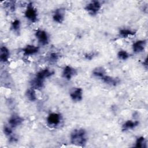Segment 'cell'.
<instances>
[{
  "label": "cell",
  "mask_w": 148,
  "mask_h": 148,
  "mask_svg": "<svg viewBox=\"0 0 148 148\" xmlns=\"http://www.w3.org/2000/svg\"><path fill=\"white\" fill-rule=\"evenodd\" d=\"M44 80L40 79L36 76L31 80V87L35 90H40L43 88L44 86Z\"/></svg>",
  "instance_id": "2e32d148"
},
{
  "label": "cell",
  "mask_w": 148,
  "mask_h": 148,
  "mask_svg": "<svg viewBox=\"0 0 148 148\" xmlns=\"http://www.w3.org/2000/svg\"><path fill=\"white\" fill-rule=\"evenodd\" d=\"M146 41L145 40H139L135 43L132 45V50L134 53H139L143 51L146 47Z\"/></svg>",
  "instance_id": "30bf717a"
},
{
  "label": "cell",
  "mask_w": 148,
  "mask_h": 148,
  "mask_svg": "<svg viewBox=\"0 0 148 148\" xmlns=\"http://www.w3.org/2000/svg\"><path fill=\"white\" fill-rule=\"evenodd\" d=\"M10 52L9 49L5 46H2L0 49V60L1 62H5L9 60Z\"/></svg>",
  "instance_id": "5bb4252c"
},
{
  "label": "cell",
  "mask_w": 148,
  "mask_h": 148,
  "mask_svg": "<svg viewBox=\"0 0 148 148\" xmlns=\"http://www.w3.org/2000/svg\"><path fill=\"white\" fill-rule=\"evenodd\" d=\"M24 119L18 115H12L9 119L8 123L10 127L15 128L23 123Z\"/></svg>",
  "instance_id": "ba28073f"
},
{
  "label": "cell",
  "mask_w": 148,
  "mask_h": 148,
  "mask_svg": "<svg viewBox=\"0 0 148 148\" xmlns=\"http://www.w3.org/2000/svg\"><path fill=\"white\" fill-rule=\"evenodd\" d=\"M38 47L32 45H28L23 49V53L25 56H31L35 54L38 52Z\"/></svg>",
  "instance_id": "4fadbf2b"
},
{
  "label": "cell",
  "mask_w": 148,
  "mask_h": 148,
  "mask_svg": "<svg viewBox=\"0 0 148 148\" xmlns=\"http://www.w3.org/2000/svg\"><path fill=\"white\" fill-rule=\"evenodd\" d=\"M53 74H54L53 71H51L50 69L46 68V69H42V70L39 71V72H38L36 74V77L40 79L45 80V79L50 77Z\"/></svg>",
  "instance_id": "7c38bea8"
},
{
  "label": "cell",
  "mask_w": 148,
  "mask_h": 148,
  "mask_svg": "<svg viewBox=\"0 0 148 148\" xmlns=\"http://www.w3.org/2000/svg\"><path fill=\"white\" fill-rule=\"evenodd\" d=\"M106 74V71L105 69L102 66H98L94 68L92 71V75L98 78L101 79Z\"/></svg>",
  "instance_id": "e0dca14e"
},
{
  "label": "cell",
  "mask_w": 148,
  "mask_h": 148,
  "mask_svg": "<svg viewBox=\"0 0 148 148\" xmlns=\"http://www.w3.org/2000/svg\"><path fill=\"white\" fill-rule=\"evenodd\" d=\"M25 17L31 23H35L38 20V12L31 3L28 4L24 13Z\"/></svg>",
  "instance_id": "7a4b0ae2"
},
{
  "label": "cell",
  "mask_w": 148,
  "mask_h": 148,
  "mask_svg": "<svg viewBox=\"0 0 148 148\" xmlns=\"http://www.w3.org/2000/svg\"><path fill=\"white\" fill-rule=\"evenodd\" d=\"M4 6L8 10H9L10 12H13L15 10L16 4L14 1H5L4 2Z\"/></svg>",
  "instance_id": "7402d4cb"
},
{
  "label": "cell",
  "mask_w": 148,
  "mask_h": 148,
  "mask_svg": "<svg viewBox=\"0 0 148 148\" xmlns=\"http://www.w3.org/2000/svg\"><path fill=\"white\" fill-rule=\"evenodd\" d=\"M59 58V56L57 53H52L50 54L49 60L51 62H56Z\"/></svg>",
  "instance_id": "cb8c5ba5"
},
{
  "label": "cell",
  "mask_w": 148,
  "mask_h": 148,
  "mask_svg": "<svg viewBox=\"0 0 148 148\" xmlns=\"http://www.w3.org/2000/svg\"><path fill=\"white\" fill-rule=\"evenodd\" d=\"M86 142V132L84 129H75L71 132V142L72 144L79 146H84Z\"/></svg>",
  "instance_id": "6da1fadb"
},
{
  "label": "cell",
  "mask_w": 148,
  "mask_h": 148,
  "mask_svg": "<svg viewBox=\"0 0 148 148\" xmlns=\"http://www.w3.org/2000/svg\"><path fill=\"white\" fill-rule=\"evenodd\" d=\"M146 140L145 138L143 136L139 137L137 138L136 142H135V147H139V148H146L147 147L146 145Z\"/></svg>",
  "instance_id": "ffe728a7"
},
{
  "label": "cell",
  "mask_w": 148,
  "mask_h": 148,
  "mask_svg": "<svg viewBox=\"0 0 148 148\" xmlns=\"http://www.w3.org/2000/svg\"><path fill=\"white\" fill-rule=\"evenodd\" d=\"M26 97L28 98V99L31 102H34L36 99V95L35 90L33 88H28L26 92H25Z\"/></svg>",
  "instance_id": "d6986e66"
},
{
  "label": "cell",
  "mask_w": 148,
  "mask_h": 148,
  "mask_svg": "<svg viewBox=\"0 0 148 148\" xmlns=\"http://www.w3.org/2000/svg\"><path fill=\"white\" fill-rule=\"evenodd\" d=\"M135 33V31L126 28H123L119 31V35L123 38H127L130 36H133Z\"/></svg>",
  "instance_id": "ac0fdd59"
},
{
  "label": "cell",
  "mask_w": 148,
  "mask_h": 148,
  "mask_svg": "<svg viewBox=\"0 0 148 148\" xmlns=\"http://www.w3.org/2000/svg\"><path fill=\"white\" fill-rule=\"evenodd\" d=\"M65 11L64 8L57 9L53 15V20L58 23H62L64 20Z\"/></svg>",
  "instance_id": "52a82bcc"
},
{
  "label": "cell",
  "mask_w": 148,
  "mask_h": 148,
  "mask_svg": "<svg viewBox=\"0 0 148 148\" xmlns=\"http://www.w3.org/2000/svg\"><path fill=\"white\" fill-rule=\"evenodd\" d=\"M11 28L15 33L18 34L20 29V21L19 20H14L11 24Z\"/></svg>",
  "instance_id": "44dd1931"
},
{
  "label": "cell",
  "mask_w": 148,
  "mask_h": 148,
  "mask_svg": "<svg viewBox=\"0 0 148 148\" xmlns=\"http://www.w3.org/2000/svg\"><path fill=\"white\" fill-rule=\"evenodd\" d=\"M101 8V4L98 1H91L85 6V10L91 16L96 15Z\"/></svg>",
  "instance_id": "3957f363"
},
{
  "label": "cell",
  "mask_w": 148,
  "mask_h": 148,
  "mask_svg": "<svg viewBox=\"0 0 148 148\" xmlns=\"http://www.w3.org/2000/svg\"><path fill=\"white\" fill-rule=\"evenodd\" d=\"M96 55V54L94 53V52H90L89 53H87L86 54H85V58L87 59V60H92L94 57H95Z\"/></svg>",
  "instance_id": "484cf974"
},
{
  "label": "cell",
  "mask_w": 148,
  "mask_h": 148,
  "mask_svg": "<svg viewBox=\"0 0 148 148\" xmlns=\"http://www.w3.org/2000/svg\"><path fill=\"white\" fill-rule=\"evenodd\" d=\"M101 79L105 83L112 86H116L120 83V80L119 78L114 77L108 76V75H105Z\"/></svg>",
  "instance_id": "9c48e42d"
},
{
  "label": "cell",
  "mask_w": 148,
  "mask_h": 148,
  "mask_svg": "<svg viewBox=\"0 0 148 148\" xmlns=\"http://www.w3.org/2000/svg\"><path fill=\"white\" fill-rule=\"evenodd\" d=\"M3 133L6 135L9 136L12 134V130L8 126H4V127H3Z\"/></svg>",
  "instance_id": "d4e9b609"
},
{
  "label": "cell",
  "mask_w": 148,
  "mask_h": 148,
  "mask_svg": "<svg viewBox=\"0 0 148 148\" xmlns=\"http://www.w3.org/2000/svg\"><path fill=\"white\" fill-rule=\"evenodd\" d=\"M61 120V117L60 114L57 113H51L49 114L46 120L47 123L49 126L55 127L60 123Z\"/></svg>",
  "instance_id": "277c9868"
},
{
  "label": "cell",
  "mask_w": 148,
  "mask_h": 148,
  "mask_svg": "<svg viewBox=\"0 0 148 148\" xmlns=\"http://www.w3.org/2000/svg\"><path fill=\"white\" fill-rule=\"evenodd\" d=\"M143 65H145L146 66H147V58L145 59V61L143 62Z\"/></svg>",
  "instance_id": "4316f807"
},
{
  "label": "cell",
  "mask_w": 148,
  "mask_h": 148,
  "mask_svg": "<svg viewBox=\"0 0 148 148\" xmlns=\"http://www.w3.org/2000/svg\"><path fill=\"white\" fill-rule=\"evenodd\" d=\"M139 124L138 121H132V120H127L126 121L122 126L123 131H127L129 130H132L137 127Z\"/></svg>",
  "instance_id": "9a60e30c"
},
{
  "label": "cell",
  "mask_w": 148,
  "mask_h": 148,
  "mask_svg": "<svg viewBox=\"0 0 148 148\" xmlns=\"http://www.w3.org/2000/svg\"><path fill=\"white\" fill-rule=\"evenodd\" d=\"M69 95L73 101L79 102L83 98V90L81 88H73L70 91Z\"/></svg>",
  "instance_id": "8992f818"
},
{
  "label": "cell",
  "mask_w": 148,
  "mask_h": 148,
  "mask_svg": "<svg viewBox=\"0 0 148 148\" xmlns=\"http://www.w3.org/2000/svg\"><path fill=\"white\" fill-rule=\"evenodd\" d=\"M76 72L74 68L67 65L64 67L62 71V77L67 80H70L76 74Z\"/></svg>",
  "instance_id": "8fae6325"
},
{
  "label": "cell",
  "mask_w": 148,
  "mask_h": 148,
  "mask_svg": "<svg viewBox=\"0 0 148 148\" xmlns=\"http://www.w3.org/2000/svg\"><path fill=\"white\" fill-rule=\"evenodd\" d=\"M117 57L120 60H126L129 57V54L128 53L125 51V50H120L118 53H117Z\"/></svg>",
  "instance_id": "603a6c76"
},
{
  "label": "cell",
  "mask_w": 148,
  "mask_h": 148,
  "mask_svg": "<svg viewBox=\"0 0 148 148\" xmlns=\"http://www.w3.org/2000/svg\"><path fill=\"white\" fill-rule=\"evenodd\" d=\"M35 35L40 45H46L48 44L49 36L45 31L42 29H38L36 31Z\"/></svg>",
  "instance_id": "5b68a950"
}]
</instances>
